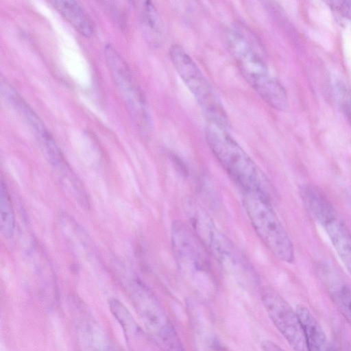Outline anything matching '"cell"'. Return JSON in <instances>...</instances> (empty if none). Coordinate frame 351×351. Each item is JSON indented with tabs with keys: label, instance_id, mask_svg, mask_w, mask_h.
Masks as SVG:
<instances>
[{
	"label": "cell",
	"instance_id": "5b68a950",
	"mask_svg": "<svg viewBox=\"0 0 351 351\" xmlns=\"http://www.w3.org/2000/svg\"><path fill=\"white\" fill-rule=\"evenodd\" d=\"M184 207L192 229L210 254L222 266L236 272L250 271L247 261L216 226L206 210L188 198Z\"/></svg>",
	"mask_w": 351,
	"mask_h": 351
},
{
	"label": "cell",
	"instance_id": "7a4b0ae2",
	"mask_svg": "<svg viewBox=\"0 0 351 351\" xmlns=\"http://www.w3.org/2000/svg\"><path fill=\"white\" fill-rule=\"evenodd\" d=\"M226 43L241 75L260 97L276 110L287 109L286 90L271 75L266 64L248 40L241 34L232 30L226 34Z\"/></svg>",
	"mask_w": 351,
	"mask_h": 351
},
{
	"label": "cell",
	"instance_id": "7c38bea8",
	"mask_svg": "<svg viewBox=\"0 0 351 351\" xmlns=\"http://www.w3.org/2000/svg\"><path fill=\"white\" fill-rule=\"evenodd\" d=\"M322 278L335 306L351 326V287L328 269L322 271Z\"/></svg>",
	"mask_w": 351,
	"mask_h": 351
},
{
	"label": "cell",
	"instance_id": "2e32d148",
	"mask_svg": "<svg viewBox=\"0 0 351 351\" xmlns=\"http://www.w3.org/2000/svg\"><path fill=\"white\" fill-rule=\"evenodd\" d=\"M0 227L5 238L12 237L14 230V214L7 186L3 180L1 182L0 192Z\"/></svg>",
	"mask_w": 351,
	"mask_h": 351
},
{
	"label": "cell",
	"instance_id": "3957f363",
	"mask_svg": "<svg viewBox=\"0 0 351 351\" xmlns=\"http://www.w3.org/2000/svg\"><path fill=\"white\" fill-rule=\"evenodd\" d=\"M271 200L261 192L243 193V206L258 237L277 258L291 263L294 261L293 243L272 207Z\"/></svg>",
	"mask_w": 351,
	"mask_h": 351
},
{
	"label": "cell",
	"instance_id": "8992f818",
	"mask_svg": "<svg viewBox=\"0 0 351 351\" xmlns=\"http://www.w3.org/2000/svg\"><path fill=\"white\" fill-rule=\"evenodd\" d=\"M169 56L174 69L198 102L208 122L228 129L227 114L195 61L179 45H171Z\"/></svg>",
	"mask_w": 351,
	"mask_h": 351
},
{
	"label": "cell",
	"instance_id": "8fae6325",
	"mask_svg": "<svg viewBox=\"0 0 351 351\" xmlns=\"http://www.w3.org/2000/svg\"><path fill=\"white\" fill-rule=\"evenodd\" d=\"M295 311L303 327L307 351H337L320 324L306 306L299 304Z\"/></svg>",
	"mask_w": 351,
	"mask_h": 351
},
{
	"label": "cell",
	"instance_id": "d6986e66",
	"mask_svg": "<svg viewBox=\"0 0 351 351\" xmlns=\"http://www.w3.org/2000/svg\"><path fill=\"white\" fill-rule=\"evenodd\" d=\"M333 5L344 16L351 20V1H335Z\"/></svg>",
	"mask_w": 351,
	"mask_h": 351
},
{
	"label": "cell",
	"instance_id": "ffe728a7",
	"mask_svg": "<svg viewBox=\"0 0 351 351\" xmlns=\"http://www.w3.org/2000/svg\"><path fill=\"white\" fill-rule=\"evenodd\" d=\"M261 347L263 351H286L274 341L268 339L263 341Z\"/></svg>",
	"mask_w": 351,
	"mask_h": 351
},
{
	"label": "cell",
	"instance_id": "9c48e42d",
	"mask_svg": "<svg viewBox=\"0 0 351 351\" xmlns=\"http://www.w3.org/2000/svg\"><path fill=\"white\" fill-rule=\"evenodd\" d=\"M105 57L130 115L140 129H148L150 118L146 102L128 64L111 45L105 47Z\"/></svg>",
	"mask_w": 351,
	"mask_h": 351
},
{
	"label": "cell",
	"instance_id": "44dd1931",
	"mask_svg": "<svg viewBox=\"0 0 351 351\" xmlns=\"http://www.w3.org/2000/svg\"><path fill=\"white\" fill-rule=\"evenodd\" d=\"M104 351H114V350H106Z\"/></svg>",
	"mask_w": 351,
	"mask_h": 351
},
{
	"label": "cell",
	"instance_id": "52a82bcc",
	"mask_svg": "<svg viewBox=\"0 0 351 351\" xmlns=\"http://www.w3.org/2000/svg\"><path fill=\"white\" fill-rule=\"evenodd\" d=\"M302 201L313 217L326 232L335 250L351 276V232L319 189L308 190Z\"/></svg>",
	"mask_w": 351,
	"mask_h": 351
},
{
	"label": "cell",
	"instance_id": "30bf717a",
	"mask_svg": "<svg viewBox=\"0 0 351 351\" xmlns=\"http://www.w3.org/2000/svg\"><path fill=\"white\" fill-rule=\"evenodd\" d=\"M263 306L279 332L294 351H307L306 339L300 317L289 304L274 289H261Z\"/></svg>",
	"mask_w": 351,
	"mask_h": 351
},
{
	"label": "cell",
	"instance_id": "e0dca14e",
	"mask_svg": "<svg viewBox=\"0 0 351 351\" xmlns=\"http://www.w3.org/2000/svg\"><path fill=\"white\" fill-rule=\"evenodd\" d=\"M110 309L114 317L119 321L124 330H126L127 335L129 333H133L136 330L135 323L132 319L129 312L119 301L114 299L110 302Z\"/></svg>",
	"mask_w": 351,
	"mask_h": 351
},
{
	"label": "cell",
	"instance_id": "6da1fadb",
	"mask_svg": "<svg viewBox=\"0 0 351 351\" xmlns=\"http://www.w3.org/2000/svg\"><path fill=\"white\" fill-rule=\"evenodd\" d=\"M205 136L216 159L243 193L261 192L272 199L271 183L227 129L208 122Z\"/></svg>",
	"mask_w": 351,
	"mask_h": 351
},
{
	"label": "cell",
	"instance_id": "ba28073f",
	"mask_svg": "<svg viewBox=\"0 0 351 351\" xmlns=\"http://www.w3.org/2000/svg\"><path fill=\"white\" fill-rule=\"evenodd\" d=\"M172 251L180 269L191 277H208L209 252L192 228L174 221L171 228Z\"/></svg>",
	"mask_w": 351,
	"mask_h": 351
},
{
	"label": "cell",
	"instance_id": "4fadbf2b",
	"mask_svg": "<svg viewBox=\"0 0 351 351\" xmlns=\"http://www.w3.org/2000/svg\"><path fill=\"white\" fill-rule=\"evenodd\" d=\"M138 17L141 28L147 42L158 46L162 39L163 27L161 19L152 2L144 1L137 3Z\"/></svg>",
	"mask_w": 351,
	"mask_h": 351
},
{
	"label": "cell",
	"instance_id": "5bb4252c",
	"mask_svg": "<svg viewBox=\"0 0 351 351\" xmlns=\"http://www.w3.org/2000/svg\"><path fill=\"white\" fill-rule=\"evenodd\" d=\"M53 6L82 35L90 37L94 33L92 21L75 1H53Z\"/></svg>",
	"mask_w": 351,
	"mask_h": 351
},
{
	"label": "cell",
	"instance_id": "ac0fdd59",
	"mask_svg": "<svg viewBox=\"0 0 351 351\" xmlns=\"http://www.w3.org/2000/svg\"><path fill=\"white\" fill-rule=\"evenodd\" d=\"M335 91L340 108L351 123V93L342 83L336 85Z\"/></svg>",
	"mask_w": 351,
	"mask_h": 351
},
{
	"label": "cell",
	"instance_id": "9a60e30c",
	"mask_svg": "<svg viewBox=\"0 0 351 351\" xmlns=\"http://www.w3.org/2000/svg\"><path fill=\"white\" fill-rule=\"evenodd\" d=\"M58 223L66 240L75 249L82 252H88L92 248V243L83 228L67 214L59 217Z\"/></svg>",
	"mask_w": 351,
	"mask_h": 351
},
{
	"label": "cell",
	"instance_id": "277c9868",
	"mask_svg": "<svg viewBox=\"0 0 351 351\" xmlns=\"http://www.w3.org/2000/svg\"><path fill=\"white\" fill-rule=\"evenodd\" d=\"M128 287L134 308L148 333L162 351H186L160 302L138 278L129 280Z\"/></svg>",
	"mask_w": 351,
	"mask_h": 351
}]
</instances>
